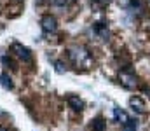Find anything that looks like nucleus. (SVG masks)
Returning a JSON list of instances; mask_svg holds the SVG:
<instances>
[{
	"mask_svg": "<svg viewBox=\"0 0 150 131\" xmlns=\"http://www.w3.org/2000/svg\"><path fill=\"white\" fill-rule=\"evenodd\" d=\"M105 126H107V123H105L101 117H96V119L91 123V130L93 131H103L105 130Z\"/></svg>",
	"mask_w": 150,
	"mask_h": 131,
	"instance_id": "1a4fd4ad",
	"label": "nucleus"
},
{
	"mask_svg": "<svg viewBox=\"0 0 150 131\" xmlns=\"http://www.w3.org/2000/svg\"><path fill=\"white\" fill-rule=\"evenodd\" d=\"M0 86L4 87V89H7V91H11L12 87H14V82H12V79H11V75L9 74H0Z\"/></svg>",
	"mask_w": 150,
	"mask_h": 131,
	"instance_id": "6e6552de",
	"label": "nucleus"
},
{
	"mask_svg": "<svg viewBox=\"0 0 150 131\" xmlns=\"http://www.w3.org/2000/svg\"><path fill=\"white\" fill-rule=\"evenodd\" d=\"M113 117H115V121H117V123H122V124L129 119V117L120 110V108H113Z\"/></svg>",
	"mask_w": 150,
	"mask_h": 131,
	"instance_id": "9b49d317",
	"label": "nucleus"
},
{
	"mask_svg": "<svg viewBox=\"0 0 150 131\" xmlns=\"http://www.w3.org/2000/svg\"><path fill=\"white\" fill-rule=\"evenodd\" d=\"M0 131H9V130H5V128H0Z\"/></svg>",
	"mask_w": 150,
	"mask_h": 131,
	"instance_id": "f3484780",
	"label": "nucleus"
},
{
	"mask_svg": "<svg viewBox=\"0 0 150 131\" xmlns=\"http://www.w3.org/2000/svg\"><path fill=\"white\" fill-rule=\"evenodd\" d=\"M119 81H120V84L126 87V89H134V87L138 86V82H136V77H134V74L133 72H120L119 74Z\"/></svg>",
	"mask_w": 150,
	"mask_h": 131,
	"instance_id": "20e7f679",
	"label": "nucleus"
},
{
	"mask_svg": "<svg viewBox=\"0 0 150 131\" xmlns=\"http://www.w3.org/2000/svg\"><path fill=\"white\" fill-rule=\"evenodd\" d=\"M93 2H94V4H98V5H101V7H103V5H108V4H110V2H112V0H93Z\"/></svg>",
	"mask_w": 150,
	"mask_h": 131,
	"instance_id": "4468645a",
	"label": "nucleus"
},
{
	"mask_svg": "<svg viewBox=\"0 0 150 131\" xmlns=\"http://www.w3.org/2000/svg\"><path fill=\"white\" fill-rule=\"evenodd\" d=\"M12 52L23 61V63H32V52H30V49L28 47H25L23 44L19 42H14L12 44Z\"/></svg>",
	"mask_w": 150,
	"mask_h": 131,
	"instance_id": "f03ea898",
	"label": "nucleus"
},
{
	"mask_svg": "<svg viewBox=\"0 0 150 131\" xmlns=\"http://www.w3.org/2000/svg\"><path fill=\"white\" fill-rule=\"evenodd\" d=\"M65 70H67V68H63V63H61V61H56V72H58V74H63Z\"/></svg>",
	"mask_w": 150,
	"mask_h": 131,
	"instance_id": "ddd939ff",
	"label": "nucleus"
},
{
	"mask_svg": "<svg viewBox=\"0 0 150 131\" xmlns=\"http://www.w3.org/2000/svg\"><path fill=\"white\" fill-rule=\"evenodd\" d=\"M40 25H42V30H44L45 33H54V32L58 30V21H56V18L51 16V14L42 16Z\"/></svg>",
	"mask_w": 150,
	"mask_h": 131,
	"instance_id": "7ed1b4c3",
	"label": "nucleus"
},
{
	"mask_svg": "<svg viewBox=\"0 0 150 131\" xmlns=\"http://www.w3.org/2000/svg\"><path fill=\"white\" fill-rule=\"evenodd\" d=\"M129 107H131L134 112H138V114H143V112H145V103H143V100L138 98V96H133V98L129 100Z\"/></svg>",
	"mask_w": 150,
	"mask_h": 131,
	"instance_id": "423d86ee",
	"label": "nucleus"
},
{
	"mask_svg": "<svg viewBox=\"0 0 150 131\" xmlns=\"http://www.w3.org/2000/svg\"><path fill=\"white\" fill-rule=\"evenodd\" d=\"M16 2H23V0H16Z\"/></svg>",
	"mask_w": 150,
	"mask_h": 131,
	"instance_id": "a211bd4d",
	"label": "nucleus"
},
{
	"mask_svg": "<svg viewBox=\"0 0 150 131\" xmlns=\"http://www.w3.org/2000/svg\"><path fill=\"white\" fill-rule=\"evenodd\" d=\"M0 61L5 65V67H11V68H16V65H14V61L11 59V58H7V56H2L0 58Z\"/></svg>",
	"mask_w": 150,
	"mask_h": 131,
	"instance_id": "f8f14e48",
	"label": "nucleus"
},
{
	"mask_svg": "<svg viewBox=\"0 0 150 131\" xmlns=\"http://www.w3.org/2000/svg\"><path fill=\"white\" fill-rule=\"evenodd\" d=\"M94 32H96L103 40H108V37H110V32H108L107 23H96V25H94Z\"/></svg>",
	"mask_w": 150,
	"mask_h": 131,
	"instance_id": "0eeeda50",
	"label": "nucleus"
},
{
	"mask_svg": "<svg viewBox=\"0 0 150 131\" xmlns=\"http://www.w3.org/2000/svg\"><path fill=\"white\" fill-rule=\"evenodd\" d=\"M136 128H138V121L136 119H127L122 124V131H136Z\"/></svg>",
	"mask_w": 150,
	"mask_h": 131,
	"instance_id": "9d476101",
	"label": "nucleus"
},
{
	"mask_svg": "<svg viewBox=\"0 0 150 131\" xmlns=\"http://www.w3.org/2000/svg\"><path fill=\"white\" fill-rule=\"evenodd\" d=\"M67 101H68L70 108H72V110H75V112H82V110H84V101H82L79 96L70 94V96H67Z\"/></svg>",
	"mask_w": 150,
	"mask_h": 131,
	"instance_id": "39448f33",
	"label": "nucleus"
},
{
	"mask_svg": "<svg viewBox=\"0 0 150 131\" xmlns=\"http://www.w3.org/2000/svg\"><path fill=\"white\" fill-rule=\"evenodd\" d=\"M67 2H68V0H56L58 5H67Z\"/></svg>",
	"mask_w": 150,
	"mask_h": 131,
	"instance_id": "2eb2a0df",
	"label": "nucleus"
},
{
	"mask_svg": "<svg viewBox=\"0 0 150 131\" xmlns=\"http://www.w3.org/2000/svg\"><path fill=\"white\" fill-rule=\"evenodd\" d=\"M68 59L74 63L77 68H91V65H93V56H91V52L86 49V47H82V45H74V47H70L68 51Z\"/></svg>",
	"mask_w": 150,
	"mask_h": 131,
	"instance_id": "f257e3e1",
	"label": "nucleus"
},
{
	"mask_svg": "<svg viewBox=\"0 0 150 131\" xmlns=\"http://www.w3.org/2000/svg\"><path fill=\"white\" fill-rule=\"evenodd\" d=\"M143 91H145L147 94H150V89H149V87H143Z\"/></svg>",
	"mask_w": 150,
	"mask_h": 131,
	"instance_id": "dca6fc26",
	"label": "nucleus"
}]
</instances>
